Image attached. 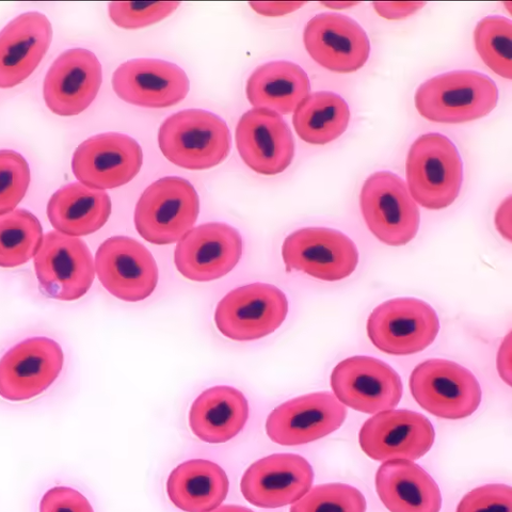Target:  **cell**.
<instances>
[{
  "mask_svg": "<svg viewBox=\"0 0 512 512\" xmlns=\"http://www.w3.org/2000/svg\"><path fill=\"white\" fill-rule=\"evenodd\" d=\"M158 144L170 163L198 171L223 163L230 154L232 137L228 124L213 112L186 109L160 126Z\"/></svg>",
  "mask_w": 512,
  "mask_h": 512,
  "instance_id": "obj_1",
  "label": "cell"
},
{
  "mask_svg": "<svg viewBox=\"0 0 512 512\" xmlns=\"http://www.w3.org/2000/svg\"><path fill=\"white\" fill-rule=\"evenodd\" d=\"M499 89L476 71H454L432 77L415 93V107L425 119L459 124L487 117L498 105Z\"/></svg>",
  "mask_w": 512,
  "mask_h": 512,
  "instance_id": "obj_2",
  "label": "cell"
},
{
  "mask_svg": "<svg viewBox=\"0 0 512 512\" xmlns=\"http://www.w3.org/2000/svg\"><path fill=\"white\" fill-rule=\"evenodd\" d=\"M406 176L415 202L431 211L451 206L463 181L462 160L454 142L438 133L416 139L407 157Z\"/></svg>",
  "mask_w": 512,
  "mask_h": 512,
  "instance_id": "obj_3",
  "label": "cell"
},
{
  "mask_svg": "<svg viewBox=\"0 0 512 512\" xmlns=\"http://www.w3.org/2000/svg\"><path fill=\"white\" fill-rule=\"evenodd\" d=\"M200 199L187 180L168 176L143 191L135 210V226L147 242L164 246L179 242L198 220Z\"/></svg>",
  "mask_w": 512,
  "mask_h": 512,
  "instance_id": "obj_4",
  "label": "cell"
},
{
  "mask_svg": "<svg viewBox=\"0 0 512 512\" xmlns=\"http://www.w3.org/2000/svg\"><path fill=\"white\" fill-rule=\"evenodd\" d=\"M415 402L445 420L469 418L482 403V388L468 368L443 359L416 366L409 382Z\"/></svg>",
  "mask_w": 512,
  "mask_h": 512,
  "instance_id": "obj_5",
  "label": "cell"
},
{
  "mask_svg": "<svg viewBox=\"0 0 512 512\" xmlns=\"http://www.w3.org/2000/svg\"><path fill=\"white\" fill-rule=\"evenodd\" d=\"M360 205L367 228L383 244L405 246L419 232V207L406 183L392 172H376L364 182Z\"/></svg>",
  "mask_w": 512,
  "mask_h": 512,
  "instance_id": "obj_6",
  "label": "cell"
},
{
  "mask_svg": "<svg viewBox=\"0 0 512 512\" xmlns=\"http://www.w3.org/2000/svg\"><path fill=\"white\" fill-rule=\"evenodd\" d=\"M439 331L440 320L434 308L416 298L383 302L367 320L368 338L392 356L418 354L435 342Z\"/></svg>",
  "mask_w": 512,
  "mask_h": 512,
  "instance_id": "obj_7",
  "label": "cell"
},
{
  "mask_svg": "<svg viewBox=\"0 0 512 512\" xmlns=\"http://www.w3.org/2000/svg\"><path fill=\"white\" fill-rule=\"evenodd\" d=\"M288 300L278 287L266 283L240 286L218 303L215 323L233 341L265 338L284 323Z\"/></svg>",
  "mask_w": 512,
  "mask_h": 512,
  "instance_id": "obj_8",
  "label": "cell"
},
{
  "mask_svg": "<svg viewBox=\"0 0 512 512\" xmlns=\"http://www.w3.org/2000/svg\"><path fill=\"white\" fill-rule=\"evenodd\" d=\"M34 265L41 291L60 301L84 297L95 277L93 256L85 242L57 231L44 236Z\"/></svg>",
  "mask_w": 512,
  "mask_h": 512,
  "instance_id": "obj_9",
  "label": "cell"
},
{
  "mask_svg": "<svg viewBox=\"0 0 512 512\" xmlns=\"http://www.w3.org/2000/svg\"><path fill=\"white\" fill-rule=\"evenodd\" d=\"M331 388L345 407L367 414L393 410L404 393L402 378L393 367L366 356L351 357L336 365Z\"/></svg>",
  "mask_w": 512,
  "mask_h": 512,
  "instance_id": "obj_10",
  "label": "cell"
},
{
  "mask_svg": "<svg viewBox=\"0 0 512 512\" xmlns=\"http://www.w3.org/2000/svg\"><path fill=\"white\" fill-rule=\"evenodd\" d=\"M282 256L287 270L328 282L348 278L359 264L356 244L344 233L328 228H304L287 236Z\"/></svg>",
  "mask_w": 512,
  "mask_h": 512,
  "instance_id": "obj_11",
  "label": "cell"
},
{
  "mask_svg": "<svg viewBox=\"0 0 512 512\" xmlns=\"http://www.w3.org/2000/svg\"><path fill=\"white\" fill-rule=\"evenodd\" d=\"M95 271L106 290L120 300L138 302L149 298L158 283L154 256L138 240L110 237L95 255Z\"/></svg>",
  "mask_w": 512,
  "mask_h": 512,
  "instance_id": "obj_12",
  "label": "cell"
},
{
  "mask_svg": "<svg viewBox=\"0 0 512 512\" xmlns=\"http://www.w3.org/2000/svg\"><path fill=\"white\" fill-rule=\"evenodd\" d=\"M436 432L425 415L410 410L377 413L362 426L359 442L366 456L376 461L424 457L434 445Z\"/></svg>",
  "mask_w": 512,
  "mask_h": 512,
  "instance_id": "obj_13",
  "label": "cell"
},
{
  "mask_svg": "<svg viewBox=\"0 0 512 512\" xmlns=\"http://www.w3.org/2000/svg\"><path fill=\"white\" fill-rule=\"evenodd\" d=\"M242 235L227 223L211 222L191 229L174 252L181 275L196 282H210L227 276L242 259Z\"/></svg>",
  "mask_w": 512,
  "mask_h": 512,
  "instance_id": "obj_14",
  "label": "cell"
},
{
  "mask_svg": "<svg viewBox=\"0 0 512 512\" xmlns=\"http://www.w3.org/2000/svg\"><path fill=\"white\" fill-rule=\"evenodd\" d=\"M64 363L61 346L37 336L15 345L0 359V397L24 402L45 392L59 377Z\"/></svg>",
  "mask_w": 512,
  "mask_h": 512,
  "instance_id": "obj_15",
  "label": "cell"
},
{
  "mask_svg": "<svg viewBox=\"0 0 512 512\" xmlns=\"http://www.w3.org/2000/svg\"><path fill=\"white\" fill-rule=\"evenodd\" d=\"M346 407L330 392L303 395L280 405L266 422L271 441L284 446L308 444L340 429Z\"/></svg>",
  "mask_w": 512,
  "mask_h": 512,
  "instance_id": "obj_16",
  "label": "cell"
},
{
  "mask_svg": "<svg viewBox=\"0 0 512 512\" xmlns=\"http://www.w3.org/2000/svg\"><path fill=\"white\" fill-rule=\"evenodd\" d=\"M143 153L130 136L106 133L93 136L76 149L72 159L75 178L99 190L130 183L141 170Z\"/></svg>",
  "mask_w": 512,
  "mask_h": 512,
  "instance_id": "obj_17",
  "label": "cell"
},
{
  "mask_svg": "<svg viewBox=\"0 0 512 512\" xmlns=\"http://www.w3.org/2000/svg\"><path fill=\"white\" fill-rule=\"evenodd\" d=\"M306 50L315 62L335 73H354L365 66L371 43L365 30L346 15L314 16L303 32Z\"/></svg>",
  "mask_w": 512,
  "mask_h": 512,
  "instance_id": "obj_18",
  "label": "cell"
},
{
  "mask_svg": "<svg viewBox=\"0 0 512 512\" xmlns=\"http://www.w3.org/2000/svg\"><path fill=\"white\" fill-rule=\"evenodd\" d=\"M102 82L98 57L84 48H73L61 54L48 70L43 85L44 101L55 115L77 116L96 99Z\"/></svg>",
  "mask_w": 512,
  "mask_h": 512,
  "instance_id": "obj_19",
  "label": "cell"
},
{
  "mask_svg": "<svg viewBox=\"0 0 512 512\" xmlns=\"http://www.w3.org/2000/svg\"><path fill=\"white\" fill-rule=\"evenodd\" d=\"M314 471L299 455L275 454L252 464L243 476L244 498L260 508L295 504L312 488Z\"/></svg>",
  "mask_w": 512,
  "mask_h": 512,
  "instance_id": "obj_20",
  "label": "cell"
},
{
  "mask_svg": "<svg viewBox=\"0 0 512 512\" xmlns=\"http://www.w3.org/2000/svg\"><path fill=\"white\" fill-rule=\"evenodd\" d=\"M236 146L244 163L256 173L276 175L291 166L295 140L290 126L277 112L254 108L240 118Z\"/></svg>",
  "mask_w": 512,
  "mask_h": 512,
  "instance_id": "obj_21",
  "label": "cell"
},
{
  "mask_svg": "<svg viewBox=\"0 0 512 512\" xmlns=\"http://www.w3.org/2000/svg\"><path fill=\"white\" fill-rule=\"evenodd\" d=\"M112 88L121 100L146 108H168L181 103L190 83L175 63L159 59L127 61L112 76Z\"/></svg>",
  "mask_w": 512,
  "mask_h": 512,
  "instance_id": "obj_22",
  "label": "cell"
},
{
  "mask_svg": "<svg viewBox=\"0 0 512 512\" xmlns=\"http://www.w3.org/2000/svg\"><path fill=\"white\" fill-rule=\"evenodd\" d=\"M52 40V24L40 12L23 13L0 31V89L25 82L39 67Z\"/></svg>",
  "mask_w": 512,
  "mask_h": 512,
  "instance_id": "obj_23",
  "label": "cell"
},
{
  "mask_svg": "<svg viewBox=\"0 0 512 512\" xmlns=\"http://www.w3.org/2000/svg\"><path fill=\"white\" fill-rule=\"evenodd\" d=\"M379 499L391 512H440L438 484L419 464L406 459L384 461L375 478Z\"/></svg>",
  "mask_w": 512,
  "mask_h": 512,
  "instance_id": "obj_24",
  "label": "cell"
},
{
  "mask_svg": "<svg viewBox=\"0 0 512 512\" xmlns=\"http://www.w3.org/2000/svg\"><path fill=\"white\" fill-rule=\"evenodd\" d=\"M249 419L245 395L232 388L219 386L204 391L192 404L189 425L206 443H226L244 429Z\"/></svg>",
  "mask_w": 512,
  "mask_h": 512,
  "instance_id": "obj_25",
  "label": "cell"
},
{
  "mask_svg": "<svg viewBox=\"0 0 512 512\" xmlns=\"http://www.w3.org/2000/svg\"><path fill=\"white\" fill-rule=\"evenodd\" d=\"M111 210V200L104 190L72 183L55 192L48 202L47 216L57 232L79 237L101 230Z\"/></svg>",
  "mask_w": 512,
  "mask_h": 512,
  "instance_id": "obj_26",
  "label": "cell"
},
{
  "mask_svg": "<svg viewBox=\"0 0 512 512\" xmlns=\"http://www.w3.org/2000/svg\"><path fill=\"white\" fill-rule=\"evenodd\" d=\"M308 74L291 61H272L256 69L248 79L247 98L255 108L290 115L309 96Z\"/></svg>",
  "mask_w": 512,
  "mask_h": 512,
  "instance_id": "obj_27",
  "label": "cell"
},
{
  "mask_svg": "<svg viewBox=\"0 0 512 512\" xmlns=\"http://www.w3.org/2000/svg\"><path fill=\"white\" fill-rule=\"evenodd\" d=\"M167 492L170 501L181 510L210 512L227 499L229 478L213 461L188 460L171 472Z\"/></svg>",
  "mask_w": 512,
  "mask_h": 512,
  "instance_id": "obj_28",
  "label": "cell"
},
{
  "mask_svg": "<svg viewBox=\"0 0 512 512\" xmlns=\"http://www.w3.org/2000/svg\"><path fill=\"white\" fill-rule=\"evenodd\" d=\"M350 109L339 94L327 91L307 96L296 108L293 124L303 141L315 146H324L347 130Z\"/></svg>",
  "mask_w": 512,
  "mask_h": 512,
  "instance_id": "obj_29",
  "label": "cell"
},
{
  "mask_svg": "<svg viewBox=\"0 0 512 512\" xmlns=\"http://www.w3.org/2000/svg\"><path fill=\"white\" fill-rule=\"evenodd\" d=\"M39 219L19 208L0 216V267L14 268L29 262L43 243Z\"/></svg>",
  "mask_w": 512,
  "mask_h": 512,
  "instance_id": "obj_30",
  "label": "cell"
},
{
  "mask_svg": "<svg viewBox=\"0 0 512 512\" xmlns=\"http://www.w3.org/2000/svg\"><path fill=\"white\" fill-rule=\"evenodd\" d=\"M478 55L499 76L512 78V22L503 16H487L474 31Z\"/></svg>",
  "mask_w": 512,
  "mask_h": 512,
  "instance_id": "obj_31",
  "label": "cell"
},
{
  "mask_svg": "<svg viewBox=\"0 0 512 512\" xmlns=\"http://www.w3.org/2000/svg\"><path fill=\"white\" fill-rule=\"evenodd\" d=\"M362 492L346 484L319 485L296 502L291 512H366Z\"/></svg>",
  "mask_w": 512,
  "mask_h": 512,
  "instance_id": "obj_32",
  "label": "cell"
},
{
  "mask_svg": "<svg viewBox=\"0 0 512 512\" xmlns=\"http://www.w3.org/2000/svg\"><path fill=\"white\" fill-rule=\"evenodd\" d=\"M30 168L18 152L0 150V216L13 212L27 194Z\"/></svg>",
  "mask_w": 512,
  "mask_h": 512,
  "instance_id": "obj_33",
  "label": "cell"
},
{
  "mask_svg": "<svg viewBox=\"0 0 512 512\" xmlns=\"http://www.w3.org/2000/svg\"><path fill=\"white\" fill-rule=\"evenodd\" d=\"M180 3H110L109 16L112 22L123 29H140L165 20Z\"/></svg>",
  "mask_w": 512,
  "mask_h": 512,
  "instance_id": "obj_34",
  "label": "cell"
},
{
  "mask_svg": "<svg viewBox=\"0 0 512 512\" xmlns=\"http://www.w3.org/2000/svg\"><path fill=\"white\" fill-rule=\"evenodd\" d=\"M456 512H512L511 487L502 484L478 487L464 495Z\"/></svg>",
  "mask_w": 512,
  "mask_h": 512,
  "instance_id": "obj_35",
  "label": "cell"
},
{
  "mask_svg": "<svg viewBox=\"0 0 512 512\" xmlns=\"http://www.w3.org/2000/svg\"><path fill=\"white\" fill-rule=\"evenodd\" d=\"M40 512H94L85 496L69 487L48 490L41 500Z\"/></svg>",
  "mask_w": 512,
  "mask_h": 512,
  "instance_id": "obj_36",
  "label": "cell"
},
{
  "mask_svg": "<svg viewBox=\"0 0 512 512\" xmlns=\"http://www.w3.org/2000/svg\"><path fill=\"white\" fill-rule=\"evenodd\" d=\"M375 11L386 20H404L421 10L425 3H374Z\"/></svg>",
  "mask_w": 512,
  "mask_h": 512,
  "instance_id": "obj_37",
  "label": "cell"
},
{
  "mask_svg": "<svg viewBox=\"0 0 512 512\" xmlns=\"http://www.w3.org/2000/svg\"><path fill=\"white\" fill-rule=\"evenodd\" d=\"M304 3H251L255 12L264 16H281L300 9Z\"/></svg>",
  "mask_w": 512,
  "mask_h": 512,
  "instance_id": "obj_38",
  "label": "cell"
},
{
  "mask_svg": "<svg viewBox=\"0 0 512 512\" xmlns=\"http://www.w3.org/2000/svg\"><path fill=\"white\" fill-rule=\"evenodd\" d=\"M495 226L502 236L511 242V197H508L496 212Z\"/></svg>",
  "mask_w": 512,
  "mask_h": 512,
  "instance_id": "obj_39",
  "label": "cell"
},
{
  "mask_svg": "<svg viewBox=\"0 0 512 512\" xmlns=\"http://www.w3.org/2000/svg\"><path fill=\"white\" fill-rule=\"evenodd\" d=\"M498 368L502 379L511 384V338L510 334L506 336L498 356Z\"/></svg>",
  "mask_w": 512,
  "mask_h": 512,
  "instance_id": "obj_40",
  "label": "cell"
},
{
  "mask_svg": "<svg viewBox=\"0 0 512 512\" xmlns=\"http://www.w3.org/2000/svg\"><path fill=\"white\" fill-rule=\"evenodd\" d=\"M210 512H254L253 510L237 505H226L218 507Z\"/></svg>",
  "mask_w": 512,
  "mask_h": 512,
  "instance_id": "obj_41",
  "label": "cell"
},
{
  "mask_svg": "<svg viewBox=\"0 0 512 512\" xmlns=\"http://www.w3.org/2000/svg\"><path fill=\"white\" fill-rule=\"evenodd\" d=\"M330 9L342 10L358 5V3H324L323 4Z\"/></svg>",
  "mask_w": 512,
  "mask_h": 512,
  "instance_id": "obj_42",
  "label": "cell"
}]
</instances>
